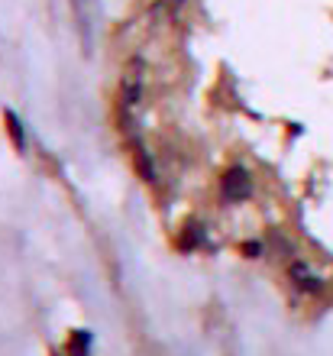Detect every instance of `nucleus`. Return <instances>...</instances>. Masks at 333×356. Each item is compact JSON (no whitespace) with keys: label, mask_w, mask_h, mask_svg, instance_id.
<instances>
[{"label":"nucleus","mask_w":333,"mask_h":356,"mask_svg":"<svg viewBox=\"0 0 333 356\" xmlns=\"http://www.w3.org/2000/svg\"><path fill=\"white\" fill-rule=\"evenodd\" d=\"M252 195V178L243 165H230L220 178V197L227 204H243Z\"/></svg>","instance_id":"nucleus-1"},{"label":"nucleus","mask_w":333,"mask_h":356,"mask_svg":"<svg viewBox=\"0 0 333 356\" xmlns=\"http://www.w3.org/2000/svg\"><path fill=\"white\" fill-rule=\"evenodd\" d=\"M291 282H295L301 291H307V295H317V291L324 289L320 275H314V272L307 269L304 263H291Z\"/></svg>","instance_id":"nucleus-2"},{"label":"nucleus","mask_w":333,"mask_h":356,"mask_svg":"<svg viewBox=\"0 0 333 356\" xmlns=\"http://www.w3.org/2000/svg\"><path fill=\"white\" fill-rule=\"evenodd\" d=\"M94 350V334L91 330H72L65 343V356H91Z\"/></svg>","instance_id":"nucleus-3"},{"label":"nucleus","mask_w":333,"mask_h":356,"mask_svg":"<svg viewBox=\"0 0 333 356\" xmlns=\"http://www.w3.org/2000/svg\"><path fill=\"white\" fill-rule=\"evenodd\" d=\"M3 127H7V133H10V140H13V149L17 152H23L26 149V133H23V120L17 117V111H3Z\"/></svg>","instance_id":"nucleus-4"},{"label":"nucleus","mask_w":333,"mask_h":356,"mask_svg":"<svg viewBox=\"0 0 333 356\" xmlns=\"http://www.w3.org/2000/svg\"><path fill=\"white\" fill-rule=\"evenodd\" d=\"M201 243H204V227L201 224L191 220V224L181 227V236H178V246H181V250H197Z\"/></svg>","instance_id":"nucleus-5"},{"label":"nucleus","mask_w":333,"mask_h":356,"mask_svg":"<svg viewBox=\"0 0 333 356\" xmlns=\"http://www.w3.org/2000/svg\"><path fill=\"white\" fill-rule=\"evenodd\" d=\"M136 101H139V78L127 75L123 78V91H120V107L130 111V107H136Z\"/></svg>","instance_id":"nucleus-6"},{"label":"nucleus","mask_w":333,"mask_h":356,"mask_svg":"<svg viewBox=\"0 0 333 356\" xmlns=\"http://www.w3.org/2000/svg\"><path fill=\"white\" fill-rule=\"evenodd\" d=\"M136 165H139V175L146 178V181H156V169H152V162H149V156H146V149H136Z\"/></svg>","instance_id":"nucleus-7"},{"label":"nucleus","mask_w":333,"mask_h":356,"mask_svg":"<svg viewBox=\"0 0 333 356\" xmlns=\"http://www.w3.org/2000/svg\"><path fill=\"white\" fill-rule=\"evenodd\" d=\"M243 253L250 256V259H256V256L262 253V246H259V243H243Z\"/></svg>","instance_id":"nucleus-8"},{"label":"nucleus","mask_w":333,"mask_h":356,"mask_svg":"<svg viewBox=\"0 0 333 356\" xmlns=\"http://www.w3.org/2000/svg\"><path fill=\"white\" fill-rule=\"evenodd\" d=\"M72 3H74V7H81V0H72Z\"/></svg>","instance_id":"nucleus-9"}]
</instances>
